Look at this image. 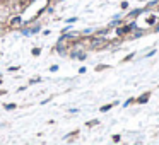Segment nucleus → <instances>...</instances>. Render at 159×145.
<instances>
[{
  "label": "nucleus",
  "instance_id": "f257e3e1",
  "mask_svg": "<svg viewBox=\"0 0 159 145\" xmlns=\"http://www.w3.org/2000/svg\"><path fill=\"white\" fill-rule=\"evenodd\" d=\"M110 108H111V104H108V106H103V108H101V111H108Z\"/></svg>",
  "mask_w": 159,
  "mask_h": 145
},
{
  "label": "nucleus",
  "instance_id": "f03ea898",
  "mask_svg": "<svg viewBox=\"0 0 159 145\" xmlns=\"http://www.w3.org/2000/svg\"><path fill=\"white\" fill-rule=\"evenodd\" d=\"M0 2H4V0H0Z\"/></svg>",
  "mask_w": 159,
  "mask_h": 145
}]
</instances>
